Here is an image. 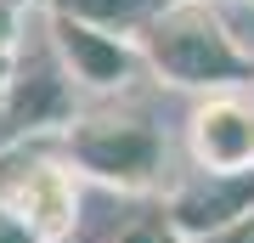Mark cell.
<instances>
[{
	"mask_svg": "<svg viewBox=\"0 0 254 243\" xmlns=\"http://www.w3.org/2000/svg\"><path fill=\"white\" fill-rule=\"evenodd\" d=\"M0 209L23 221L40 243H73L85 221V181L73 175L63 136L0 147Z\"/></svg>",
	"mask_w": 254,
	"mask_h": 243,
	"instance_id": "obj_3",
	"label": "cell"
},
{
	"mask_svg": "<svg viewBox=\"0 0 254 243\" xmlns=\"http://www.w3.org/2000/svg\"><path fill=\"white\" fill-rule=\"evenodd\" d=\"M73 243H181V232L170 226L164 198H125V215H113L102 238H73Z\"/></svg>",
	"mask_w": 254,
	"mask_h": 243,
	"instance_id": "obj_8",
	"label": "cell"
},
{
	"mask_svg": "<svg viewBox=\"0 0 254 243\" xmlns=\"http://www.w3.org/2000/svg\"><path fill=\"white\" fill-rule=\"evenodd\" d=\"M136 51L158 85L192 90V102L220 90H254V51L220 17L215 0H164L136 34Z\"/></svg>",
	"mask_w": 254,
	"mask_h": 243,
	"instance_id": "obj_1",
	"label": "cell"
},
{
	"mask_svg": "<svg viewBox=\"0 0 254 243\" xmlns=\"http://www.w3.org/2000/svg\"><path fill=\"white\" fill-rule=\"evenodd\" d=\"M209 243H254V215H243L237 226H226L220 238H209Z\"/></svg>",
	"mask_w": 254,
	"mask_h": 243,
	"instance_id": "obj_11",
	"label": "cell"
},
{
	"mask_svg": "<svg viewBox=\"0 0 254 243\" xmlns=\"http://www.w3.org/2000/svg\"><path fill=\"white\" fill-rule=\"evenodd\" d=\"M17 6H40V0H17Z\"/></svg>",
	"mask_w": 254,
	"mask_h": 243,
	"instance_id": "obj_12",
	"label": "cell"
},
{
	"mask_svg": "<svg viewBox=\"0 0 254 243\" xmlns=\"http://www.w3.org/2000/svg\"><path fill=\"white\" fill-rule=\"evenodd\" d=\"M0 243H40V238H34V232H28V226H23V221H11V215H6V209H0Z\"/></svg>",
	"mask_w": 254,
	"mask_h": 243,
	"instance_id": "obj_10",
	"label": "cell"
},
{
	"mask_svg": "<svg viewBox=\"0 0 254 243\" xmlns=\"http://www.w3.org/2000/svg\"><path fill=\"white\" fill-rule=\"evenodd\" d=\"M164 209H170V226L181 232V243H209L243 215H254V170L249 175L187 170L181 181L164 187Z\"/></svg>",
	"mask_w": 254,
	"mask_h": 243,
	"instance_id": "obj_6",
	"label": "cell"
},
{
	"mask_svg": "<svg viewBox=\"0 0 254 243\" xmlns=\"http://www.w3.org/2000/svg\"><path fill=\"white\" fill-rule=\"evenodd\" d=\"M40 17H46V11H40ZM46 45H51L57 68L68 74V85L85 90V96H125V90L147 74L136 40L102 34V28L68 23V17H46Z\"/></svg>",
	"mask_w": 254,
	"mask_h": 243,
	"instance_id": "obj_4",
	"label": "cell"
},
{
	"mask_svg": "<svg viewBox=\"0 0 254 243\" xmlns=\"http://www.w3.org/2000/svg\"><path fill=\"white\" fill-rule=\"evenodd\" d=\"M23 34H28V6H17V0H0V57H17Z\"/></svg>",
	"mask_w": 254,
	"mask_h": 243,
	"instance_id": "obj_9",
	"label": "cell"
},
{
	"mask_svg": "<svg viewBox=\"0 0 254 243\" xmlns=\"http://www.w3.org/2000/svg\"><path fill=\"white\" fill-rule=\"evenodd\" d=\"M187 159L209 175H249L254 170V90L198 96L187 113Z\"/></svg>",
	"mask_w": 254,
	"mask_h": 243,
	"instance_id": "obj_5",
	"label": "cell"
},
{
	"mask_svg": "<svg viewBox=\"0 0 254 243\" xmlns=\"http://www.w3.org/2000/svg\"><path fill=\"white\" fill-rule=\"evenodd\" d=\"M63 153L85 187L113 198H164L170 187V142L147 113L91 108L63 130Z\"/></svg>",
	"mask_w": 254,
	"mask_h": 243,
	"instance_id": "obj_2",
	"label": "cell"
},
{
	"mask_svg": "<svg viewBox=\"0 0 254 243\" xmlns=\"http://www.w3.org/2000/svg\"><path fill=\"white\" fill-rule=\"evenodd\" d=\"M158 6L164 0H40L46 17H68L85 28H102V34H119V40H136Z\"/></svg>",
	"mask_w": 254,
	"mask_h": 243,
	"instance_id": "obj_7",
	"label": "cell"
}]
</instances>
